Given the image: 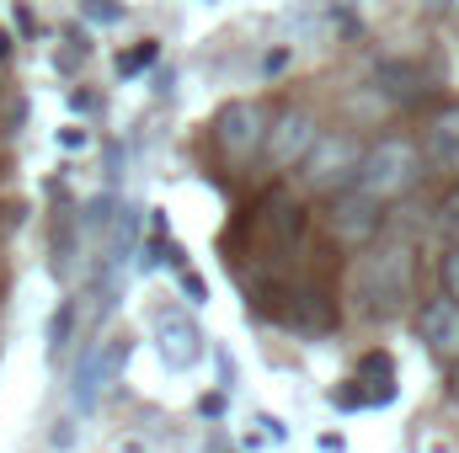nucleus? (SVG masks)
<instances>
[{
  "label": "nucleus",
  "mask_w": 459,
  "mask_h": 453,
  "mask_svg": "<svg viewBox=\"0 0 459 453\" xmlns=\"http://www.w3.org/2000/svg\"><path fill=\"white\" fill-rule=\"evenodd\" d=\"M358 160H363V144H358L352 133H321V139L310 144V155L299 160V182H305V192L337 198V192L352 187Z\"/></svg>",
  "instance_id": "nucleus-3"
},
{
  "label": "nucleus",
  "mask_w": 459,
  "mask_h": 453,
  "mask_svg": "<svg viewBox=\"0 0 459 453\" xmlns=\"http://www.w3.org/2000/svg\"><path fill=\"white\" fill-rule=\"evenodd\" d=\"M417 176H422V144H411V139L390 133V139H379V144H368V150H363L358 176H352V192L385 209V203L406 198V192L417 187Z\"/></svg>",
  "instance_id": "nucleus-2"
},
{
  "label": "nucleus",
  "mask_w": 459,
  "mask_h": 453,
  "mask_svg": "<svg viewBox=\"0 0 459 453\" xmlns=\"http://www.w3.org/2000/svg\"><path fill=\"white\" fill-rule=\"evenodd\" d=\"M321 139V128H316V117L310 113H283L267 123V144H262V160L267 166H278V171H289V166H299L305 155H310V144Z\"/></svg>",
  "instance_id": "nucleus-5"
},
{
  "label": "nucleus",
  "mask_w": 459,
  "mask_h": 453,
  "mask_svg": "<svg viewBox=\"0 0 459 453\" xmlns=\"http://www.w3.org/2000/svg\"><path fill=\"white\" fill-rule=\"evenodd\" d=\"M267 123H273V117L262 113L256 102H230L225 113L214 117V144L225 150L230 166H251V160L262 155V144H267Z\"/></svg>",
  "instance_id": "nucleus-4"
},
{
  "label": "nucleus",
  "mask_w": 459,
  "mask_h": 453,
  "mask_svg": "<svg viewBox=\"0 0 459 453\" xmlns=\"http://www.w3.org/2000/svg\"><path fill=\"white\" fill-rule=\"evenodd\" d=\"M438 283H444V294L459 304V245H449V256L438 261Z\"/></svg>",
  "instance_id": "nucleus-11"
},
{
  "label": "nucleus",
  "mask_w": 459,
  "mask_h": 453,
  "mask_svg": "<svg viewBox=\"0 0 459 453\" xmlns=\"http://www.w3.org/2000/svg\"><path fill=\"white\" fill-rule=\"evenodd\" d=\"M198 326L193 321H182V315H160V357L171 363V368H193L198 363Z\"/></svg>",
  "instance_id": "nucleus-9"
},
{
  "label": "nucleus",
  "mask_w": 459,
  "mask_h": 453,
  "mask_svg": "<svg viewBox=\"0 0 459 453\" xmlns=\"http://www.w3.org/2000/svg\"><path fill=\"white\" fill-rule=\"evenodd\" d=\"M438 229H444V240H449V245H459V187L438 203Z\"/></svg>",
  "instance_id": "nucleus-10"
},
{
  "label": "nucleus",
  "mask_w": 459,
  "mask_h": 453,
  "mask_svg": "<svg viewBox=\"0 0 459 453\" xmlns=\"http://www.w3.org/2000/svg\"><path fill=\"white\" fill-rule=\"evenodd\" d=\"M411 278H417V261H411V245L406 240H379L374 251H363V261L352 267V299L363 304V315L374 321H390L411 304Z\"/></svg>",
  "instance_id": "nucleus-1"
},
{
  "label": "nucleus",
  "mask_w": 459,
  "mask_h": 453,
  "mask_svg": "<svg viewBox=\"0 0 459 453\" xmlns=\"http://www.w3.org/2000/svg\"><path fill=\"white\" fill-rule=\"evenodd\" d=\"M417 337L428 341V352L444 357V363L459 357V304L449 294H438V299H428V304L417 310Z\"/></svg>",
  "instance_id": "nucleus-7"
},
{
  "label": "nucleus",
  "mask_w": 459,
  "mask_h": 453,
  "mask_svg": "<svg viewBox=\"0 0 459 453\" xmlns=\"http://www.w3.org/2000/svg\"><path fill=\"white\" fill-rule=\"evenodd\" d=\"M422 166H433V171L459 182V102H449V107H438L428 117V128H422Z\"/></svg>",
  "instance_id": "nucleus-6"
},
{
  "label": "nucleus",
  "mask_w": 459,
  "mask_h": 453,
  "mask_svg": "<svg viewBox=\"0 0 459 453\" xmlns=\"http://www.w3.org/2000/svg\"><path fill=\"white\" fill-rule=\"evenodd\" d=\"M332 235L347 240V245H368L374 235H379V203H368V198H358L352 187L332 198Z\"/></svg>",
  "instance_id": "nucleus-8"
}]
</instances>
